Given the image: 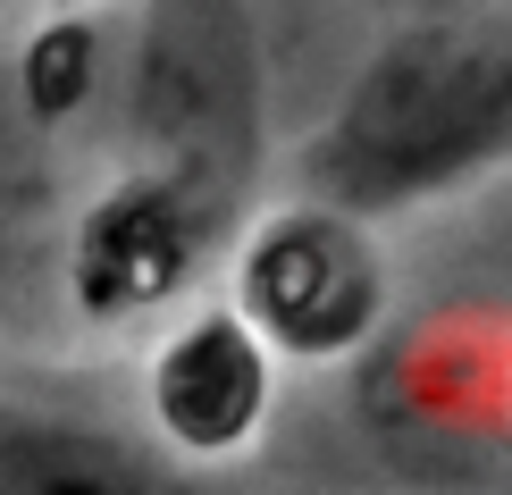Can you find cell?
<instances>
[{"label":"cell","mask_w":512,"mask_h":495,"mask_svg":"<svg viewBox=\"0 0 512 495\" xmlns=\"http://www.w3.org/2000/svg\"><path fill=\"white\" fill-rule=\"evenodd\" d=\"M512 152V9H412L294 152V193L387 227Z\"/></svg>","instance_id":"cell-1"},{"label":"cell","mask_w":512,"mask_h":495,"mask_svg":"<svg viewBox=\"0 0 512 495\" xmlns=\"http://www.w3.org/2000/svg\"><path fill=\"white\" fill-rule=\"evenodd\" d=\"M118 135L126 160L252 219L269 160V42L252 0H143L118 42Z\"/></svg>","instance_id":"cell-2"},{"label":"cell","mask_w":512,"mask_h":495,"mask_svg":"<svg viewBox=\"0 0 512 495\" xmlns=\"http://www.w3.org/2000/svg\"><path fill=\"white\" fill-rule=\"evenodd\" d=\"M227 303L269 336L277 361H345L387 328L378 227L311 193L252 210L227 244Z\"/></svg>","instance_id":"cell-3"},{"label":"cell","mask_w":512,"mask_h":495,"mask_svg":"<svg viewBox=\"0 0 512 495\" xmlns=\"http://www.w3.org/2000/svg\"><path fill=\"white\" fill-rule=\"evenodd\" d=\"M236 227L244 219H227L185 177L126 160L68 227V303L93 328H143L185 303V286L236 244Z\"/></svg>","instance_id":"cell-4"},{"label":"cell","mask_w":512,"mask_h":495,"mask_svg":"<svg viewBox=\"0 0 512 495\" xmlns=\"http://www.w3.org/2000/svg\"><path fill=\"white\" fill-rule=\"evenodd\" d=\"M277 370L269 336L227 303L177 311L143 353V428L194 470H227L261 445V428L277 412Z\"/></svg>","instance_id":"cell-5"},{"label":"cell","mask_w":512,"mask_h":495,"mask_svg":"<svg viewBox=\"0 0 512 495\" xmlns=\"http://www.w3.org/2000/svg\"><path fill=\"white\" fill-rule=\"evenodd\" d=\"M0 495H219L210 470L177 462L152 428L0 403Z\"/></svg>","instance_id":"cell-6"},{"label":"cell","mask_w":512,"mask_h":495,"mask_svg":"<svg viewBox=\"0 0 512 495\" xmlns=\"http://www.w3.org/2000/svg\"><path fill=\"white\" fill-rule=\"evenodd\" d=\"M101 9H42V26L26 34V59H17V118L34 135H68V126L101 101Z\"/></svg>","instance_id":"cell-7"},{"label":"cell","mask_w":512,"mask_h":495,"mask_svg":"<svg viewBox=\"0 0 512 495\" xmlns=\"http://www.w3.org/2000/svg\"><path fill=\"white\" fill-rule=\"evenodd\" d=\"M395 17H412V9H512V0H387Z\"/></svg>","instance_id":"cell-8"},{"label":"cell","mask_w":512,"mask_h":495,"mask_svg":"<svg viewBox=\"0 0 512 495\" xmlns=\"http://www.w3.org/2000/svg\"><path fill=\"white\" fill-rule=\"evenodd\" d=\"M34 9H101V0H34Z\"/></svg>","instance_id":"cell-9"}]
</instances>
